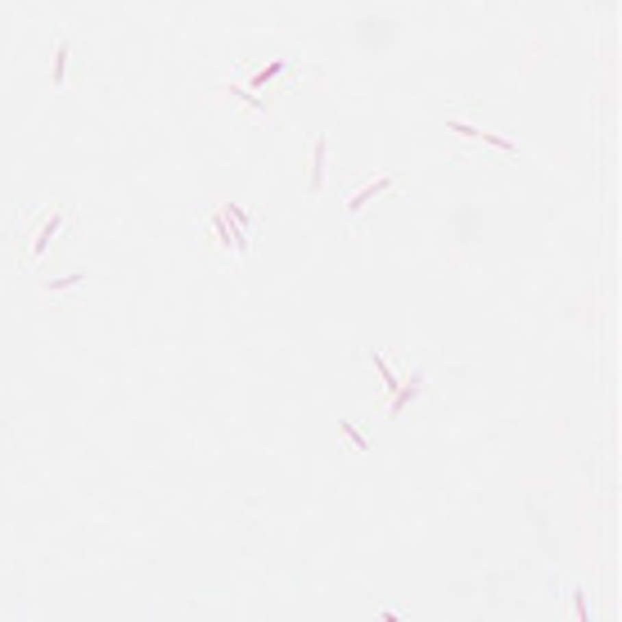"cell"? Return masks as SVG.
<instances>
[{"label":"cell","mask_w":622,"mask_h":622,"mask_svg":"<svg viewBox=\"0 0 622 622\" xmlns=\"http://www.w3.org/2000/svg\"><path fill=\"white\" fill-rule=\"evenodd\" d=\"M393 185H397V176H379V181H370V185H365V190H356L352 194V199H347V212H361V208L365 203H370V199H379V194H388V190H393Z\"/></svg>","instance_id":"3"},{"label":"cell","mask_w":622,"mask_h":622,"mask_svg":"<svg viewBox=\"0 0 622 622\" xmlns=\"http://www.w3.org/2000/svg\"><path fill=\"white\" fill-rule=\"evenodd\" d=\"M68 54H73V50H68V41L59 45V50H54V73H50V82H54V86H64V73H68Z\"/></svg>","instance_id":"6"},{"label":"cell","mask_w":622,"mask_h":622,"mask_svg":"<svg viewBox=\"0 0 622 622\" xmlns=\"http://www.w3.org/2000/svg\"><path fill=\"white\" fill-rule=\"evenodd\" d=\"M225 90H230V95H239V99H248V104H253V108H266V99H258V95H248V90H244V86H235V82H230V86H225Z\"/></svg>","instance_id":"10"},{"label":"cell","mask_w":622,"mask_h":622,"mask_svg":"<svg viewBox=\"0 0 622 622\" xmlns=\"http://www.w3.org/2000/svg\"><path fill=\"white\" fill-rule=\"evenodd\" d=\"M212 230L221 235V244L230 248V253H248V235H239V230H235V221H230L225 212H212Z\"/></svg>","instance_id":"2"},{"label":"cell","mask_w":622,"mask_h":622,"mask_svg":"<svg viewBox=\"0 0 622 622\" xmlns=\"http://www.w3.org/2000/svg\"><path fill=\"white\" fill-rule=\"evenodd\" d=\"M325 149H329V140L316 136V145H311V176H307L311 194H321V185H325Z\"/></svg>","instance_id":"4"},{"label":"cell","mask_w":622,"mask_h":622,"mask_svg":"<svg viewBox=\"0 0 622 622\" xmlns=\"http://www.w3.org/2000/svg\"><path fill=\"white\" fill-rule=\"evenodd\" d=\"M59 225H64V212H50V216H45L41 235H36V244H32V262H41V253H45V248H50V239L59 235Z\"/></svg>","instance_id":"5"},{"label":"cell","mask_w":622,"mask_h":622,"mask_svg":"<svg viewBox=\"0 0 622 622\" xmlns=\"http://www.w3.org/2000/svg\"><path fill=\"white\" fill-rule=\"evenodd\" d=\"M279 73H284V59H275V64H266V68H262V73H258V77H253V82H248V86L258 90V86H266V82H275V77H279Z\"/></svg>","instance_id":"8"},{"label":"cell","mask_w":622,"mask_h":622,"mask_svg":"<svg viewBox=\"0 0 622 622\" xmlns=\"http://www.w3.org/2000/svg\"><path fill=\"white\" fill-rule=\"evenodd\" d=\"M419 388H424V375H410V379H401V384H397V393L388 397V415H401V410H406L410 401L419 397Z\"/></svg>","instance_id":"1"},{"label":"cell","mask_w":622,"mask_h":622,"mask_svg":"<svg viewBox=\"0 0 622 622\" xmlns=\"http://www.w3.org/2000/svg\"><path fill=\"white\" fill-rule=\"evenodd\" d=\"M82 279H86V271H73V275H64V279H50L45 289H50V293H59V289H73V284H82Z\"/></svg>","instance_id":"9"},{"label":"cell","mask_w":622,"mask_h":622,"mask_svg":"<svg viewBox=\"0 0 622 622\" xmlns=\"http://www.w3.org/2000/svg\"><path fill=\"white\" fill-rule=\"evenodd\" d=\"M338 429H343V438H347V442H352V447H356V451H370V442H365V433H361V429H356L352 419H338Z\"/></svg>","instance_id":"7"},{"label":"cell","mask_w":622,"mask_h":622,"mask_svg":"<svg viewBox=\"0 0 622 622\" xmlns=\"http://www.w3.org/2000/svg\"><path fill=\"white\" fill-rule=\"evenodd\" d=\"M573 613L586 622V595H582V590H573Z\"/></svg>","instance_id":"11"}]
</instances>
